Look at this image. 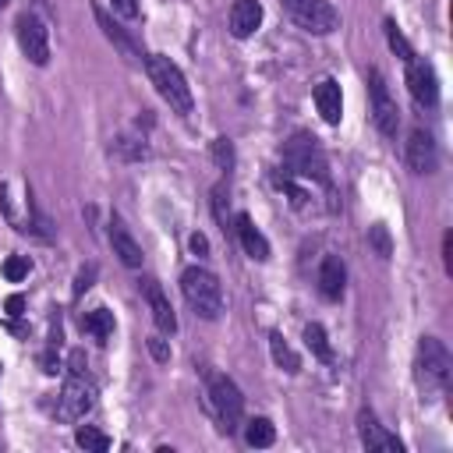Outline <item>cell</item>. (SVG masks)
I'll use <instances>...</instances> for the list:
<instances>
[{"instance_id":"1","label":"cell","mask_w":453,"mask_h":453,"mask_svg":"<svg viewBox=\"0 0 453 453\" xmlns=\"http://www.w3.org/2000/svg\"><path fill=\"white\" fill-rule=\"evenodd\" d=\"M145 71H149V81L156 85V92L163 96V103L173 110V113H191L195 110V96H191V85H188V78H184V71L170 60V57H163V53H149L145 57Z\"/></svg>"},{"instance_id":"2","label":"cell","mask_w":453,"mask_h":453,"mask_svg":"<svg viewBox=\"0 0 453 453\" xmlns=\"http://www.w3.org/2000/svg\"><path fill=\"white\" fill-rule=\"evenodd\" d=\"M449 372H453V357H449L446 343L439 336H421L418 340L414 375H418V386H421L425 400H435L449 386Z\"/></svg>"},{"instance_id":"3","label":"cell","mask_w":453,"mask_h":453,"mask_svg":"<svg viewBox=\"0 0 453 453\" xmlns=\"http://www.w3.org/2000/svg\"><path fill=\"white\" fill-rule=\"evenodd\" d=\"M180 290H184V301L195 308L198 319L205 322H216L223 315V287H219V276L205 265H188L180 273Z\"/></svg>"},{"instance_id":"4","label":"cell","mask_w":453,"mask_h":453,"mask_svg":"<svg viewBox=\"0 0 453 453\" xmlns=\"http://www.w3.org/2000/svg\"><path fill=\"white\" fill-rule=\"evenodd\" d=\"M205 393H209V407L219 418V428L226 435L237 432L241 421H244V396H241L237 382L230 375H223V372H209L205 375Z\"/></svg>"},{"instance_id":"5","label":"cell","mask_w":453,"mask_h":453,"mask_svg":"<svg viewBox=\"0 0 453 453\" xmlns=\"http://www.w3.org/2000/svg\"><path fill=\"white\" fill-rule=\"evenodd\" d=\"M290 21L311 35H329L340 28V11L329 0H280Z\"/></svg>"},{"instance_id":"6","label":"cell","mask_w":453,"mask_h":453,"mask_svg":"<svg viewBox=\"0 0 453 453\" xmlns=\"http://www.w3.org/2000/svg\"><path fill=\"white\" fill-rule=\"evenodd\" d=\"M368 99H372V120H375V127L386 138H396L400 106H396V99H393V92H389V85H386V78H382L379 67L368 71Z\"/></svg>"},{"instance_id":"7","label":"cell","mask_w":453,"mask_h":453,"mask_svg":"<svg viewBox=\"0 0 453 453\" xmlns=\"http://www.w3.org/2000/svg\"><path fill=\"white\" fill-rule=\"evenodd\" d=\"M283 163L290 166V173L315 177V180H329V173H326V156L319 152L315 138H308V134H294V138L287 142Z\"/></svg>"},{"instance_id":"8","label":"cell","mask_w":453,"mask_h":453,"mask_svg":"<svg viewBox=\"0 0 453 453\" xmlns=\"http://www.w3.org/2000/svg\"><path fill=\"white\" fill-rule=\"evenodd\" d=\"M14 35H18L21 53H25L35 67H46V64H50V28H46L32 11L18 14V21H14Z\"/></svg>"},{"instance_id":"9","label":"cell","mask_w":453,"mask_h":453,"mask_svg":"<svg viewBox=\"0 0 453 453\" xmlns=\"http://www.w3.org/2000/svg\"><path fill=\"white\" fill-rule=\"evenodd\" d=\"M92 407H96V386H92L81 372H71L67 382H64V389H60L57 414H60L64 421H78V418H85Z\"/></svg>"},{"instance_id":"10","label":"cell","mask_w":453,"mask_h":453,"mask_svg":"<svg viewBox=\"0 0 453 453\" xmlns=\"http://www.w3.org/2000/svg\"><path fill=\"white\" fill-rule=\"evenodd\" d=\"M403 159H407L411 173H418V177L432 173V170L439 166V149H435V138H432L428 131L414 127V131L407 134V145H403Z\"/></svg>"},{"instance_id":"11","label":"cell","mask_w":453,"mask_h":453,"mask_svg":"<svg viewBox=\"0 0 453 453\" xmlns=\"http://www.w3.org/2000/svg\"><path fill=\"white\" fill-rule=\"evenodd\" d=\"M357 435H361V446L372 453H403V442L393 432H386V425H379V418L368 407H361L357 414Z\"/></svg>"},{"instance_id":"12","label":"cell","mask_w":453,"mask_h":453,"mask_svg":"<svg viewBox=\"0 0 453 453\" xmlns=\"http://www.w3.org/2000/svg\"><path fill=\"white\" fill-rule=\"evenodd\" d=\"M407 88L418 99V106H435L439 103V78L428 60H407Z\"/></svg>"},{"instance_id":"13","label":"cell","mask_w":453,"mask_h":453,"mask_svg":"<svg viewBox=\"0 0 453 453\" xmlns=\"http://www.w3.org/2000/svg\"><path fill=\"white\" fill-rule=\"evenodd\" d=\"M142 294H145V301H149L152 322H156L163 333H177V315H173V308H170V301H166L163 287H159L152 276H145V280H142Z\"/></svg>"},{"instance_id":"14","label":"cell","mask_w":453,"mask_h":453,"mask_svg":"<svg viewBox=\"0 0 453 453\" xmlns=\"http://www.w3.org/2000/svg\"><path fill=\"white\" fill-rule=\"evenodd\" d=\"M110 244H113V255H117L127 269H138V265H142V258H145V255H142V244L131 237V230L124 226L120 216L110 219Z\"/></svg>"},{"instance_id":"15","label":"cell","mask_w":453,"mask_h":453,"mask_svg":"<svg viewBox=\"0 0 453 453\" xmlns=\"http://www.w3.org/2000/svg\"><path fill=\"white\" fill-rule=\"evenodd\" d=\"M92 14H96V25L103 28V35H106V39H110V42H113L127 60H142V50H138V46H134V39L120 28V21L106 14V7H99V4H96V7H92Z\"/></svg>"},{"instance_id":"16","label":"cell","mask_w":453,"mask_h":453,"mask_svg":"<svg viewBox=\"0 0 453 453\" xmlns=\"http://www.w3.org/2000/svg\"><path fill=\"white\" fill-rule=\"evenodd\" d=\"M315 106H319L326 124H340V117H343V92H340L336 78H322L315 85Z\"/></svg>"},{"instance_id":"17","label":"cell","mask_w":453,"mask_h":453,"mask_svg":"<svg viewBox=\"0 0 453 453\" xmlns=\"http://www.w3.org/2000/svg\"><path fill=\"white\" fill-rule=\"evenodd\" d=\"M258 25H262V4L258 0H234V7H230V35L234 39H248Z\"/></svg>"},{"instance_id":"18","label":"cell","mask_w":453,"mask_h":453,"mask_svg":"<svg viewBox=\"0 0 453 453\" xmlns=\"http://www.w3.org/2000/svg\"><path fill=\"white\" fill-rule=\"evenodd\" d=\"M234 223H237L234 230H237V237H241V248H244L255 262H265V258H269V241H265V234L255 226V219H251L248 212H237Z\"/></svg>"},{"instance_id":"19","label":"cell","mask_w":453,"mask_h":453,"mask_svg":"<svg viewBox=\"0 0 453 453\" xmlns=\"http://www.w3.org/2000/svg\"><path fill=\"white\" fill-rule=\"evenodd\" d=\"M343 283H347V269L336 255H326L319 265V294L326 301H340L343 297Z\"/></svg>"},{"instance_id":"20","label":"cell","mask_w":453,"mask_h":453,"mask_svg":"<svg viewBox=\"0 0 453 453\" xmlns=\"http://www.w3.org/2000/svg\"><path fill=\"white\" fill-rule=\"evenodd\" d=\"M110 156L120 159V163H142V159L152 156V149H149V142L138 138V134H117V138L110 142Z\"/></svg>"},{"instance_id":"21","label":"cell","mask_w":453,"mask_h":453,"mask_svg":"<svg viewBox=\"0 0 453 453\" xmlns=\"http://www.w3.org/2000/svg\"><path fill=\"white\" fill-rule=\"evenodd\" d=\"M81 329H85L92 340L106 343V340L113 336V311H106V308H92V311H85V315H81Z\"/></svg>"},{"instance_id":"22","label":"cell","mask_w":453,"mask_h":453,"mask_svg":"<svg viewBox=\"0 0 453 453\" xmlns=\"http://www.w3.org/2000/svg\"><path fill=\"white\" fill-rule=\"evenodd\" d=\"M244 442L255 446V449L273 446V442H276V428H273V421H269V418H251V421H244Z\"/></svg>"},{"instance_id":"23","label":"cell","mask_w":453,"mask_h":453,"mask_svg":"<svg viewBox=\"0 0 453 453\" xmlns=\"http://www.w3.org/2000/svg\"><path fill=\"white\" fill-rule=\"evenodd\" d=\"M269 350H273V361H276L283 372H290V375H294V372L301 368V357H297V354H294V347L283 340V333H269Z\"/></svg>"},{"instance_id":"24","label":"cell","mask_w":453,"mask_h":453,"mask_svg":"<svg viewBox=\"0 0 453 453\" xmlns=\"http://www.w3.org/2000/svg\"><path fill=\"white\" fill-rule=\"evenodd\" d=\"M304 343H308V350H311L319 361H333L329 336H326V329H322L319 322H308V326H304Z\"/></svg>"},{"instance_id":"25","label":"cell","mask_w":453,"mask_h":453,"mask_svg":"<svg viewBox=\"0 0 453 453\" xmlns=\"http://www.w3.org/2000/svg\"><path fill=\"white\" fill-rule=\"evenodd\" d=\"M74 442H78L81 449H88V453H106V449H110V435H103V432L92 428V425H81V428L74 432Z\"/></svg>"},{"instance_id":"26","label":"cell","mask_w":453,"mask_h":453,"mask_svg":"<svg viewBox=\"0 0 453 453\" xmlns=\"http://www.w3.org/2000/svg\"><path fill=\"white\" fill-rule=\"evenodd\" d=\"M368 248H372L379 258H389V255H393V237H389V230H386L382 223H372V226H368Z\"/></svg>"},{"instance_id":"27","label":"cell","mask_w":453,"mask_h":453,"mask_svg":"<svg viewBox=\"0 0 453 453\" xmlns=\"http://www.w3.org/2000/svg\"><path fill=\"white\" fill-rule=\"evenodd\" d=\"M386 39H389V46H393V53L407 64V60H414V50H411V42L403 39V32L396 28V21L393 18H386Z\"/></svg>"},{"instance_id":"28","label":"cell","mask_w":453,"mask_h":453,"mask_svg":"<svg viewBox=\"0 0 453 453\" xmlns=\"http://www.w3.org/2000/svg\"><path fill=\"white\" fill-rule=\"evenodd\" d=\"M209 152H212V159H216L219 170H230L234 166V145H230V138H216Z\"/></svg>"},{"instance_id":"29","label":"cell","mask_w":453,"mask_h":453,"mask_svg":"<svg viewBox=\"0 0 453 453\" xmlns=\"http://www.w3.org/2000/svg\"><path fill=\"white\" fill-rule=\"evenodd\" d=\"M28 269H32V265H28V258H25V255H11V258L4 262V276H7L11 283L25 280V276H28Z\"/></svg>"},{"instance_id":"30","label":"cell","mask_w":453,"mask_h":453,"mask_svg":"<svg viewBox=\"0 0 453 453\" xmlns=\"http://www.w3.org/2000/svg\"><path fill=\"white\" fill-rule=\"evenodd\" d=\"M223 202H226V184H216V188H212V209H216V219L223 223V230H226V223H230V216H226V209H223Z\"/></svg>"},{"instance_id":"31","label":"cell","mask_w":453,"mask_h":453,"mask_svg":"<svg viewBox=\"0 0 453 453\" xmlns=\"http://www.w3.org/2000/svg\"><path fill=\"white\" fill-rule=\"evenodd\" d=\"M149 354H152L159 365H166V361H170V347H166V340H163V336H149Z\"/></svg>"},{"instance_id":"32","label":"cell","mask_w":453,"mask_h":453,"mask_svg":"<svg viewBox=\"0 0 453 453\" xmlns=\"http://www.w3.org/2000/svg\"><path fill=\"white\" fill-rule=\"evenodd\" d=\"M92 280H96V265H85V269L78 273V280H74V297H81V294L92 287Z\"/></svg>"},{"instance_id":"33","label":"cell","mask_w":453,"mask_h":453,"mask_svg":"<svg viewBox=\"0 0 453 453\" xmlns=\"http://www.w3.org/2000/svg\"><path fill=\"white\" fill-rule=\"evenodd\" d=\"M110 7H113V14H120V18H138V4H134V0H110Z\"/></svg>"},{"instance_id":"34","label":"cell","mask_w":453,"mask_h":453,"mask_svg":"<svg viewBox=\"0 0 453 453\" xmlns=\"http://www.w3.org/2000/svg\"><path fill=\"white\" fill-rule=\"evenodd\" d=\"M442 262H446V273H453V234L442 237Z\"/></svg>"},{"instance_id":"35","label":"cell","mask_w":453,"mask_h":453,"mask_svg":"<svg viewBox=\"0 0 453 453\" xmlns=\"http://www.w3.org/2000/svg\"><path fill=\"white\" fill-rule=\"evenodd\" d=\"M4 308H7V315H14V319H18V315H21V308H25V297H21V294H11Z\"/></svg>"},{"instance_id":"36","label":"cell","mask_w":453,"mask_h":453,"mask_svg":"<svg viewBox=\"0 0 453 453\" xmlns=\"http://www.w3.org/2000/svg\"><path fill=\"white\" fill-rule=\"evenodd\" d=\"M188 244H191V251H195V255H205V251H209L205 234H191V241H188Z\"/></svg>"},{"instance_id":"37","label":"cell","mask_w":453,"mask_h":453,"mask_svg":"<svg viewBox=\"0 0 453 453\" xmlns=\"http://www.w3.org/2000/svg\"><path fill=\"white\" fill-rule=\"evenodd\" d=\"M71 372H85V354L81 350L71 354Z\"/></svg>"},{"instance_id":"38","label":"cell","mask_w":453,"mask_h":453,"mask_svg":"<svg viewBox=\"0 0 453 453\" xmlns=\"http://www.w3.org/2000/svg\"><path fill=\"white\" fill-rule=\"evenodd\" d=\"M0 7H7V0H0Z\"/></svg>"}]
</instances>
